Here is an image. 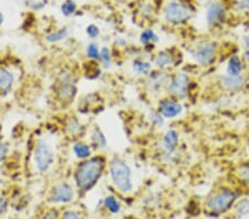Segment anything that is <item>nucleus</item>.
Segmentation results:
<instances>
[{
  "label": "nucleus",
  "mask_w": 249,
  "mask_h": 219,
  "mask_svg": "<svg viewBox=\"0 0 249 219\" xmlns=\"http://www.w3.org/2000/svg\"><path fill=\"white\" fill-rule=\"evenodd\" d=\"M107 170V159L102 154L79 161L72 172V181L79 195L90 193L99 184Z\"/></svg>",
  "instance_id": "f257e3e1"
},
{
  "label": "nucleus",
  "mask_w": 249,
  "mask_h": 219,
  "mask_svg": "<svg viewBox=\"0 0 249 219\" xmlns=\"http://www.w3.org/2000/svg\"><path fill=\"white\" fill-rule=\"evenodd\" d=\"M107 174L112 186L119 194L127 196L134 192L133 169L125 158L114 155L107 159Z\"/></svg>",
  "instance_id": "f03ea898"
},
{
  "label": "nucleus",
  "mask_w": 249,
  "mask_h": 219,
  "mask_svg": "<svg viewBox=\"0 0 249 219\" xmlns=\"http://www.w3.org/2000/svg\"><path fill=\"white\" fill-rule=\"evenodd\" d=\"M195 13V7L188 0H167L160 8L163 21L173 28L186 26L194 18Z\"/></svg>",
  "instance_id": "7ed1b4c3"
},
{
  "label": "nucleus",
  "mask_w": 249,
  "mask_h": 219,
  "mask_svg": "<svg viewBox=\"0 0 249 219\" xmlns=\"http://www.w3.org/2000/svg\"><path fill=\"white\" fill-rule=\"evenodd\" d=\"M239 190L230 185H222L213 189L205 201V210L212 215H223L234 208L239 199Z\"/></svg>",
  "instance_id": "20e7f679"
},
{
  "label": "nucleus",
  "mask_w": 249,
  "mask_h": 219,
  "mask_svg": "<svg viewBox=\"0 0 249 219\" xmlns=\"http://www.w3.org/2000/svg\"><path fill=\"white\" fill-rule=\"evenodd\" d=\"M220 53H222V47L219 42L212 38L196 39L190 48V55L193 62L203 69L215 66Z\"/></svg>",
  "instance_id": "39448f33"
},
{
  "label": "nucleus",
  "mask_w": 249,
  "mask_h": 219,
  "mask_svg": "<svg viewBox=\"0 0 249 219\" xmlns=\"http://www.w3.org/2000/svg\"><path fill=\"white\" fill-rule=\"evenodd\" d=\"M180 134L174 127H170L162 134L159 142L158 155L162 164L172 165L180 158Z\"/></svg>",
  "instance_id": "423d86ee"
},
{
  "label": "nucleus",
  "mask_w": 249,
  "mask_h": 219,
  "mask_svg": "<svg viewBox=\"0 0 249 219\" xmlns=\"http://www.w3.org/2000/svg\"><path fill=\"white\" fill-rule=\"evenodd\" d=\"M78 196V189L75 188L73 182L58 181L48 188L46 202L49 206L64 207L74 204Z\"/></svg>",
  "instance_id": "0eeeda50"
},
{
  "label": "nucleus",
  "mask_w": 249,
  "mask_h": 219,
  "mask_svg": "<svg viewBox=\"0 0 249 219\" xmlns=\"http://www.w3.org/2000/svg\"><path fill=\"white\" fill-rule=\"evenodd\" d=\"M55 162V152L49 139L40 136L36 139L32 149V164L39 174L50 172Z\"/></svg>",
  "instance_id": "6e6552de"
},
{
  "label": "nucleus",
  "mask_w": 249,
  "mask_h": 219,
  "mask_svg": "<svg viewBox=\"0 0 249 219\" xmlns=\"http://www.w3.org/2000/svg\"><path fill=\"white\" fill-rule=\"evenodd\" d=\"M54 99L62 107L69 106L74 102L78 94L77 80L70 71L62 70L55 79L53 86Z\"/></svg>",
  "instance_id": "1a4fd4ad"
},
{
  "label": "nucleus",
  "mask_w": 249,
  "mask_h": 219,
  "mask_svg": "<svg viewBox=\"0 0 249 219\" xmlns=\"http://www.w3.org/2000/svg\"><path fill=\"white\" fill-rule=\"evenodd\" d=\"M193 77L188 71L184 69H176L171 73L170 83L167 87V95L185 101L192 93Z\"/></svg>",
  "instance_id": "9d476101"
},
{
  "label": "nucleus",
  "mask_w": 249,
  "mask_h": 219,
  "mask_svg": "<svg viewBox=\"0 0 249 219\" xmlns=\"http://www.w3.org/2000/svg\"><path fill=\"white\" fill-rule=\"evenodd\" d=\"M171 73L168 71L153 69L147 77L143 78V86L145 92L152 98H160L167 94Z\"/></svg>",
  "instance_id": "9b49d317"
},
{
  "label": "nucleus",
  "mask_w": 249,
  "mask_h": 219,
  "mask_svg": "<svg viewBox=\"0 0 249 219\" xmlns=\"http://www.w3.org/2000/svg\"><path fill=\"white\" fill-rule=\"evenodd\" d=\"M215 85L220 92L226 94L240 93L249 89L246 73L238 75V77H232V75L223 73L216 79Z\"/></svg>",
  "instance_id": "f8f14e48"
},
{
  "label": "nucleus",
  "mask_w": 249,
  "mask_h": 219,
  "mask_svg": "<svg viewBox=\"0 0 249 219\" xmlns=\"http://www.w3.org/2000/svg\"><path fill=\"white\" fill-rule=\"evenodd\" d=\"M228 18V9L225 2L222 0H212L208 3L205 13V20L206 25L211 29L222 27Z\"/></svg>",
  "instance_id": "ddd939ff"
},
{
  "label": "nucleus",
  "mask_w": 249,
  "mask_h": 219,
  "mask_svg": "<svg viewBox=\"0 0 249 219\" xmlns=\"http://www.w3.org/2000/svg\"><path fill=\"white\" fill-rule=\"evenodd\" d=\"M152 62H153L154 69L168 71H173L178 69L179 65V57L178 51L173 49H162L158 50L152 55Z\"/></svg>",
  "instance_id": "4468645a"
},
{
  "label": "nucleus",
  "mask_w": 249,
  "mask_h": 219,
  "mask_svg": "<svg viewBox=\"0 0 249 219\" xmlns=\"http://www.w3.org/2000/svg\"><path fill=\"white\" fill-rule=\"evenodd\" d=\"M155 109L165 119H175L179 118L184 112L183 102L167 94L158 100Z\"/></svg>",
  "instance_id": "2eb2a0df"
},
{
  "label": "nucleus",
  "mask_w": 249,
  "mask_h": 219,
  "mask_svg": "<svg viewBox=\"0 0 249 219\" xmlns=\"http://www.w3.org/2000/svg\"><path fill=\"white\" fill-rule=\"evenodd\" d=\"M231 178L240 188L249 189V159L236 163L231 168Z\"/></svg>",
  "instance_id": "dca6fc26"
},
{
  "label": "nucleus",
  "mask_w": 249,
  "mask_h": 219,
  "mask_svg": "<svg viewBox=\"0 0 249 219\" xmlns=\"http://www.w3.org/2000/svg\"><path fill=\"white\" fill-rule=\"evenodd\" d=\"M17 81L14 70L6 65H0V94H8L13 91Z\"/></svg>",
  "instance_id": "f3484780"
},
{
  "label": "nucleus",
  "mask_w": 249,
  "mask_h": 219,
  "mask_svg": "<svg viewBox=\"0 0 249 219\" xmlns=\"http://www.w3.org/2000/svg\"><path fill=\"white\" fill-rule=\"evenodd\" d=\"M131 67L133 73L141 78L147 77V75L152 72V70L154 69L152 58L144 57V55H136V57L132 60Z\"/></svg>",
  "instance_id": "a211bd4d"
},
{
  "label": "nucleus",
  "mask_w": 249,
  "mask_h": 219,
  "mask_svg": "<svg viewBox=\"0 0 249 219\" xmlns=\"http://www.w3.org/2000/svg\"><path fill=\"white\" fill-rule=\"evenodd\" d=\"M62 130H63V133L67 135V137L77 141V139H80L79 138L80 135L82 134L83 125L82 123L80 122L78 117H75V115H71V117L64 119Z\"/></svg>",
  "instance_id": "6ab92c4d"
},
{
  "label": "nucleus",
  "mask_w": 249,
  "mask_h": 219,
  "mask_svg": "<svg viewBox=\"0 0 249 219\" xmlns=\"http://www.w3.org/2000/svg\"><path fill=\"white\" fill-rule=\"evenodd\" d=\"M247 67L245 65L242 55L238 54H231L228 57L226 65H225V72L228 75H232V77H238L246 73Z\"/></svg>",
  "instance_id": "aec40b11"
},
{
  "label": "nucleus",
  "mask_w": 249,
  "mask_h": 219,
  "mask_svg": "<svg viewBox=\"0 0 249 219\" xmlns=\"http://www.w3.org/2000/svg\"><path fill=\"white\" fill-rule=\"evenodd\" d=\"M71 151L73 156L78 159V161H84L92 157L94 155V150L90 142L83 141V139H77L73 142V144L71 146Z\"/></svg>",
  "instance_id": "412c9836"
},
{
  "label": "nucleus",
  "mask_w": 249,
  "mask_h": 219,
  "mask_svg": "<svg viewBox=\"0 0 249 219\" xmlns=\"http://www.w3.org/2000/svg\"><path fill=\"white\" fill-rule=\"evenodd\" d=\"M89 142L93 147L94 152H102L107 149V138L99 125H94L91 129Z\"/></svg>",
  "instance_id": "4be33fe9"
},
{
  "label": "nucleus",
  "mask_w": 249,
  "mask_h": 219,
  "mask_svg": "<svg viewBox=\"0 0 249 219\" xmlns=\"http://www.w3.org/2000/svg\"><path fill=\"white\" fill-rule=\"evenodd\" d=\"M156 14H158V9H156L155 3L150 0H142L136 9V15L141 21H151L154 19Z\"/></svg>",
  "instance_id": "5701e85b"
},
{
  "label": "nucleus",
  "mask_w": 249,
  "mask_h": 219,
  "mask_svg": "<svg viewBox=\"0 0 249 219\" xmlns=\"http://www.w3.org/2000/svg\"><path fill=\"white\" fill-rule=\"evenodd\" d=\"M102 208L106 214L111 215V216H116V215L121 213L122 202L115 195H107L102 199Z\"/></svg>",
  "instance_id": "b1692460"
},
{
  "label": "nucleus",
  "mask_w": 249,
  "mask_h": 219,
  "mask_svg": "<svg viewBox=\"0 0 249 219\" xmlns=\"http://www.w3.org/2000/svg\"><path fill=\"white\" fill-rule=\"evenodd\" d=\"M139 42L144 48H154L160 42V37L153 28H144L139 34Z\"/></svg>",
  "instance_id": "393cba45"
},
{
  "label": "nucleus",
  "mask_w": 249,
  "mask_h": 219,
  "mask_svg": "<svg viewBox=\"0 0 249 219\" xmlns=\"http://www.w3.org/2000/svg\"><path fill=\"white\" fill-rule=\"evenodd\" d=\"M59 219H87V214L81 207L72 204L60 208Z\"/></svg>",
  "instance_id": "a878e982"
},
{
  "label": "nucleus",
  "mask_w": 249,
  "mask_h": 219,
  "mask_svg": "<svg viewBox=\"0 0 249 219\" xmlns=\"http://www.w3.org/2000/svg\"><path fill=\"white\" fill-rule=\"evenodd\" d=\"M69 29L67 27H61L58 28L53 31H51L48 34H46L45 37V41L49 45H57V43H60L67 40L68 37H69Z\"/></svg>",
  "instance_id": "bb28decb"
},
{
  "label": "nucleus",
  "mask_w": 249,
  "mask_h": 219,
  "mask_svg": "<svg viewBox=\"0 0 249 219\" xmlns=\"http://www.w3.org/2000/svg\"><path fill=\"white\" fill-rule=\"evenodd\" d=\"M113 52L109 47L104 46L101 47V51H100V58H99V65L101 66L103 70H110L112 66H113Z\"/></svg>",
  "instance_id": "cd10ccee"
},
{
  "label": "nucleus",
  "mask_w": 249,
  "mask_h": 219,
  "mask_svg": "<svg viewBox=\"0 0 249 219\" xmlns=\"http://www.w3.org/2000/svg\"><path fill=\"white\" fill-rule=\"evenodd\" d=\"M147 119L150 125L155 130H162L166 123V119L162 117V114L156 109H151L148 111Z\"/></svg>",
  "instance_id": "c85d7f7f"
},
{
  "label": "nucleus",
  "mask_w": 249,
  "mask_h": 219,
  "mask_svg": "<svg viewBox=\"0 0 249 219\" xmlns=\"http://www.w3.org/2000/svg\"><path fill=\"white\" fill-rule=\"evenodd\" d=\"M100 51H101V47L95 41H91L86 47V57L89 61L99 62Z\"/></svg>",
  "instance_id": "c756f323"
},
{
  "label": "nucleus",
  "mask_w": 249,
  "mask_h": 219,
  "mask_svg": "<svg viewBox=\"0 0 249 219\" xmlns=\"http://www.w3.org/2000/svg\"><path fill=\"white\" fill-rule=\"evenodd\" d=\"M60 11L64 17H71L78 11V5L74 0H62L60 5Z\"/></svg>",
  "instance_id": "7c9ffc66"
},
{
  "label": "nucleus",
  "mask_w": 249,
  "mask_h": 219,
  "mask_svg": "<svg viewBox=\"0 0 249 219\" xmlns=\"http://www.w3.org/2000/svg\"><path fill=\"white\" fill-rule=\"evenodd\" d=\"M59 215H60L59 207L47 205V207H45V208L39 213L37 219H59Z\"/></svg>",
  "instance_id": "2f4dec72"
},
{
  "label": "nucleus",
  "mask_w": 249,
  "mask_h": 219,
  "mask_svg": "<svg viewBox=\"0 0 249 219\" xmlns=\"http://www.w3.org/2000/svg\"><path fill=\"white\" fill-rule=\"evenodd\" d=\"M234 210L239 217H245L249 215V198L238 199L234 206Z\"/></svg>",
  "instance_id": "473e14b6"
},
{
  "label": "nucleus",
  "mask_w": 249,
  "mask_h": 219,
  "mask_svg": "<svg viewBox=\"0 0 249 219\" xmlns=\"http://www.w3.org/2000/svg\"><path fill=\"white\" fill-rule=\"evenodd\" d=\"M86 34L91 41H95V40L100 37V34H101V30H100V28L94 25V23H90V25L86 28Z\"/></svg>",
  "instance_id": "72a5a7b5"
},
{
  "label": "nucleus",
  "mask_w": 249,
  "mask_h": 219,
  "mask_svg": "<svg viewBox=\"0 0 249 219\" xmlns=\"http://www.w3.org/2000/svg\"><path fill=\"white\" fill-rule=\"evenodd\" d=\"M49 0H27V6L30 8L32 11H39L45 8Z\"/></svg>",
  "instance_id": "f704fd0d"
},
{
  "label": "nucleus",
  "mask_w": 249,
  "mask_h": 219,
  "mask_svg": "<svg viewBox=\"0 0 249 219\" xmlns=\"http://www.w3.org/2000/svg\"><path fill=\"white\" fill-rule=\"evenodd\" d=\"M9 208V199L6 196H0V218L7 213Z\"/></svg>",
  "instance_id": "c9c22d12"
},
{
  "label": "nucleus",
  "mask_w": 249,
  "mask_h": 219,
  "mask_svg": "<svg viewBox=\"0 0 249 219\" xmlns=\"http://www.w3.org/2000/svg\"><path fill=\"white\" fill-rule=\"evenodd\" d=\"M8 155V146L5 142L2 141V138L0 137V164L5 161Z\"/></svg>",
  "instance_id": "e433bc0d"
},
{
  "label": "nucleus",
  "mask_w": 249,
  "mask_h": 219,
  "mask_svg": "<svg viewBox=\"0 0 249 219\" xmlns=\"http://www.w3.org/2000/svg\"><path fill=\"white\" fill-rule=\"evenodd\" d=\"M236 7L238 11L248 13L249 11V0H238V1L236 2Z\"/></svg>",
  "instance_id": "4c0bfd02"
},
{
  "label": "nucleus",
  "mask_w": 249,
  "mask_h": 219,
  "mask_svg": "<svg viewBox=\"0 0 249 219\" xmlns=\"http://www.w3.org/2000/svg\"><path fill=\"white\" fill-rule=\"evenodd\" d=\"M243 52H249V34L244 35L242 39Z\"/></svg>",
  "instance_id": "58836bf2"
},
{
  "label": "nucleus",
  "mask_w": 249,
  "mask_h": 219,
  "mask_svg": "<svg viewBox=\"0 0 249 219\" xmlns=\"http://www.w3.org/2000/svg\"><path fill=\"white\" fill-rule=\"evenodd\" d=\"M100 219H113V218H112V216H111V215L104 214V215H103V216H102L101 218H100Z\"/></svg>",
  "instance_id": "ea45409f"
},
{
  "label": "nucleus",
  "mask_w": 249,
  "mask_h": 219,
  "mask_svg": "<svg viewBox=\"0 0 249 219\" xmlns=\"http://www.w3.org/2000/svg\"><path fill=\"white\" fill-rule=\"evenodd\" d=\"M3 20H5V17H3V15L0 13V26H1L3 23Z\"/></svg>",
  "instance_id": "a19ab883"
},
{
  "label": "nucleus",
  "mask_w": 249,
  "mask_h": 219,
  "mask_svg": "<svg viewBox=\"0 0 249 219\" xmlns=\"http://www.w3.org/2000/svg\"><path fill=\"white\" fill-rule=\"evenodd\" d=\"M246 74H247V80H248V87H249V67L246 71Z\"/></svg>",
  "instance_id": "79ce46f5"
}]
</instances>
